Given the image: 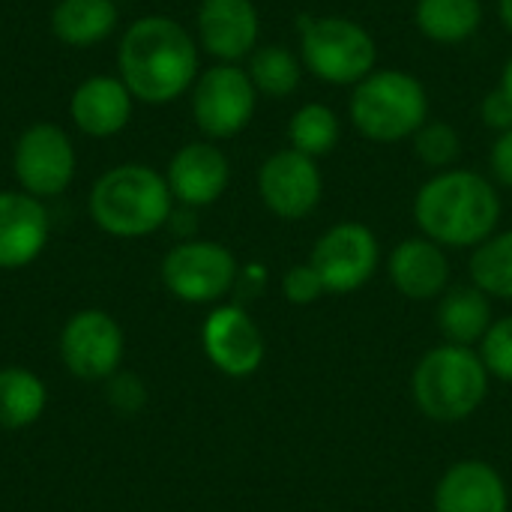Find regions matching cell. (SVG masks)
I'll return each mask as SVG.
<instances>
[{"instance_id":"603a6c76","label":"cell","mask_w":512,"mask_h":512,"mask_svg":"<svg viewBox=\"0 0 512 512\" xmlns=\"http://www.w3.org/2000/svg\"><path fill=\"white\" fill-rule=\"evenodd\" d=\"M48 405L45 381L21 366L0 369V429L18 432L33 426Z\"/></svg>"},{"instance_id":"8992f818","label":"cell","mask_w":512,"mask_h":512,"mask_svg":"<svg viewBox=\"0 0 512 512\" xmlns=\"http://www.w3.org/2000/svg\"><path fill=\"white\" fill-rule=\"evenodd\" d=\"M417 408L435 423H459L471 417L486 393H489V372L465 345H441L429 351L411 378Z\"/></svg>"},{"instance_id":"cb8c5ba5","label":"cell","mask_w":512,"mask_h":512,"mask_svg":"<svg viewBox=\"0 0 512 512\" xmlns=\"http://www.w3.org/2000/svg\"><path fill=\"white\" fill-rule=\"evenodd\" d=\"M285 132H288V147H294L303 156L321 159L336 150L342 138V120L330 105L306 102L291 114Z\"/></svg>"},{"instance_id":"484cf974","label":"cell","mask_w":512,"mask_h":512,"mask_svg":"<svg viewBox=\"0 0 512 512\" xmlns=\"http://www.w3.org/2000/svg\"><path fill=\"white\" fill-rule=\"evenodd\" d=\"M471 279L489 297L512 300V231L492 234L474 249Z\"/></svg>"},{"instance_id":"ffe728a7","label":"cell","mask_w":512,"mask_h":512,"mask_svg":"<svg viewBox=\"0 0 512 512\" xmlns=\"http://www.w3.org/2000/svg\"><path fill=\"white\" fill-rule=\"evenodd\" d=\"M483 0H417L414 24L435 45H462L483 27Z\"/></svg>"},{"instance_id":"e0dca14e","label":"cell","mask_w":512,"mask_h":512,"mask_svg":"<svg viewBox=\"0 0 512 512\" xmlns=\"http://www.w3.org/2000/svg\"><path fill=\"white\" fill-rule=\"evenodd\" d=\"M507 507L510 495L501 474L480 459L453 465L435 489V512H507Z\"/></svg>"},{"instance_id":"4316f807","label":"cell","mask_w":512,"mask_h":512,"mask_svg":"<svg viewBox=\"0 0 512 512\" xmlns=\"http://www.w3.org/2000/svg\"><path fill=\"white\" fill-rule=\"evenodd\" d=\"M411 147H414V156L435 174L456 168V162L462 159V135L447 120H426L414 132Z\"/></svg>"},{"instance_id":"4dcf8cb0","label":"cell","mask_w":512,"mask_h":512,"mask_svg":"<svg viewBox=\"0 0 512 512\" xmlns=\"http://www.w3.org/2000/svg\"><path fill=\"white\" fill-rule=\"evenodd\" d=\"M480 120L486 129H495L498 135L512 129V99L501 87H492L480 99Z\"/></svg>"},{"instance_id":"5bb4252c","label":"cell","mask_w":512,"mask_h":512,"mask_svg":"<svg viewBox=\"0 0 512 512\" xmlns=\"http://www.w3.org/2000/svg\"><path fill=\"white\" fill-rule=\"evenodd\" d=\"M261 15L252 0H201L198 42L219 63H240L258 48Z\"/></svg>"},{"instance_id":"5b68a950","label":"cell","mask_w":512,"mask_h":512,"mask_svg":"<svg viewBox=\"0 0 512 512\" xmlns=\"http://www.w3.org/2000/svg\"><path fill=\"white\" fill-rule=\"evenodd\" d=\"M300 63L333 87H354L378 69V42L348 15H300Z\"/></svg>"},{"instance_id":"2e32d148","label":"cell","mask_w":512,"mask_h":512,"mask_svg":"<svg viewBox=\"0 0 512 512\" xmlns=\"http://www.w3.org/2000/svg\"><path fill=\"white\" fill-rule=\"evenodd\" d=\"M48 243V213L27 192H0V270L33 264Z\"/></svg>"},{"instance_id":"6da1fadb","label":"cell","mask_w":512,"mask_h":512,"mask_svg":"<svg viewBox=\"0 0 512 512\" xmlns=\"http://www.w3.org/2000/svg\"><path fill=\"white\" fill-rule=\"evenodd\" d=\"M120 81L147 105L180 99L198 78V45L168 15L138 18L120 39Z\"/></svg>"},{"instance_id":"d4e9b609","label":"cell","mask_w":512,"mask_h":512,"mask_svg":"<svg viewBox=\"0 0 512 512\" xmlns=\"http://www.w3.org/2000/svg\"><path fill=\"white\" fill-rule=\"evenodd\" d=\"M246 72L258 96H270V99H288L303 81L300 57L285 45H258L249 54Z\"/></svg>"},{"instance_id":"52a82bcc","label":"cell","mask_w":512,"mask_h":512,"mask_svg":"<svg viewBox=\"0 0 512 512\" xmlns=\"http://www.w3.org/2000/svg\"><path fill=\"white\" fill-rule=\"evenodd\" d=\"M258 105V90L249 72L237 63H216L192 84V117L210 141L240 135Z\"/></svg>"},{"instance_id":"9c48e42d","label":"cell","mask_w":512,"mask_h":512,"mask_svg":"<svg viewBox=\"0 0 512 512\" xmlns=\"http://www.w3.org/2000/svg\"><path fill=\"white\" fill-rule=\"evenodd\" d=\"M60 360L81 381H108L120 372L126 339L114 315L102 309L75 312L60 330Z\"/></svg>"},{"instance_id":"d6986e66","label":"cell","mask_w":512,"mask_h":512,"mask_svg":"<svg viewBox=\"0 0 512 512\" xmlns=\"http://www.w3.org/2000/svg\"><path fill=\"white\" fill-rule=\"evenodd\" d=\"M390 279L408 300H432L450 282V261L444 246L429 237H408L390 255Z\"/></svg>"},{"instance_id":"836d02e7","label":"cell","mask_w":512,"mask_h":512,"mask_svg":"<svg viewBox=\"0 0 512 512\" xmlns=\"http://www.w3.org/2000/svg\"><path fill=\"white\" fill-rule=\"evenodd\" d=\"M498 21L512 36V0H498Z\"/></svg>"},{"instance_id":"f546056e","label":"cell","mask_w":512,"mask_h":512,"mask_svg":"<svg viewBox=\"0 0 512 512\" xmlns=\"http://www.w3.org/2000/svg\"><path fill=\"white\" fill-rule=\"evenodd\" d=\"M108 381H111V384H108V402H111V408H114V411H120V414L132 417L135 411H141V408H144V402H147V390H144V384H141L135 375H123V372H117V375H111Z\"/></svg>"},{"instance_id":"277c9868","label":"cell","mask_w":512,"mask_h":512,"mask_svg":"<svg viewBox=\"0 0 512 512\" xmlns=\"http://www.w3.org/2000/svg\"><path fill=\"white\" fill-rule=\"evenodd\" d=\"M429 90L408 69H375L351 87L348 117L351 126L372 144L411 141L429 120Z\"/></svg>"},{"instance_id":"7c38bea8","label":"cell","mask_w":512,"mask_h":512,"mask_svg":"<svg viewBox=\"0 0 512 512\" xmlns=\"http://www.w3.org/2000/svg\"><path fill=\"white\" fill-rule=\"evenodd\" d=\"M258 195L264 207L279 219H306L324 195V177L318 159L297 153L294 147L276 150L258 171Z\"/></svg>"},{"instance_id":"44dd1931","label":"cell","mask_w":512,"mask_h":512,"mask_svg":"<svg viewBox=\"0 0 512 512\" xmlns=\"http://www.w3.org/2000/svg\"><path fill=\"white\" fill-rule=\"evenodd\" d=\"M117 24L114 0H60L51 12V30L63 45L87 48L102 42Z\"/></svg>"},{"instance_id":"1f68e13d","label":"cell","mask_w":512,"mask_h":512,"mask_svg":"<svg viewBox=\"0 0 512 512\" xmlns=\"http://www.w3.org/2000/svg\"><path fill=\"white\" fill-rule=\"evenodd\" d=\"M489 168H492V177L512 189V129L501 132L489 150Z\"/></svg>"},{"instance_id":"9a60e30c","label":"cell","mask_w":512,"mask_h":512,"mask_svg":"<svg viewBox=\"0 0 512 512\" xmlns=\"http://www.w3.org/2000/svg\"><path fill=\"white\" fill-rule=\"evenodd\" d=\"M165 180L183 207H210L225 195L231 165L213 141H192L174 153Z\"/></svg>"},{"instance_id":"ac0fdd59","label":"cell","mask_w":512,"mask_h":512,"mask_svg":"<svg viewBox=\"0 0 512 512\" xmlns=\"http://www.w3.org/2000/svg\"><path fill=\"white\" fill-rule=\"evenodd\" d=\"M132 93L114 75H93L81 81L69 99L72 123L93 138L117 135L132 117Z\"/></svg>"},{"instance_id":"8fae6325","label":"cell","mask_w":512,"mask_h":512,"mask_svg":"<svg viewBox=\"0 0 512 512\" xmlns=\"http://www.w3.org/2000/svg\"><path fill=\"white\" fill-rule=\"evenodd\" d=\"M12 171L27 195L54 198L75 177V147L60 126L36 123L15 141Z\"/></svg>"},{"instance_id":"4fadbf2b","label":"cell","mask_w":512,"mask_h":512,"mask_svg":"<svg viewBox=\"0 0 512 512\" xmlns=\"http://www.w3.org/2000/svg\"><path fill=\"white\" fill-rule=\"evenodd\" d=\"M201 345L228 378H249L264 363V336L243 306H216L201 327Z\"/></svg>"},{"instance_id":"f1b7e54d","label":"cell","mask_w":512,"mask_h":512,"mask_svg":"<svg viewBox=\"0 0 512 512\" xmlns=\"http://www.w3.org/2000/svg\"><path fill=\"white\" fill-rule=\"evenodd\" d=\"M324 291H327V288H324V282H321V276L315 273L312 264H297V267H291V270L285 273V279H282V294H285V300L294 303V306H309V303H315Z\"/></svg>"},{"instance_id":"30bf717a","label":"cell","mask_w":512,"mask_h":512,"mask_svg":"<svg viewBox=\"0 0 512 512\" xmlns=\"http://www.w3.org/2000/svg\"><path fill=\"white\" fill-rule=\"evenodd\" d=\"M378 258H381L378 237L369 231V225L339 222L318 237L309 264L315 267L327 291L351 294L372 279Z\"/></svg>"},{"instance_id":"83f0119b","label":"cell","mask_w":512,"mask_h":512,"mask_svg":"<svg viewBox=\"0 0 512 512\" xmlns=\"http://www.w3.org/2000/svg\"><path fill=\"white\" fill-rule=\"evenodd\" d=\"M480 342V360L486 372L501 381H512V318L495 321Z\"/></svg>"},{"instance_id":"7a4b0ae2","label":"cell","mask_w":512,"mask_h":512,"mask_svg":"<svg viewBox=\"0 0 512 512\" xmlns=\"http://www.w3.org/2000/svg\"><path fill=\"white\" fill-rule=\"evenodd\" d=\"M414 219L423 237L435 240L438 246L477 249L495 234L501 222V195L495 183L480 171H438L417 189Z\"/></svg>"},{"instance_id":"7402d4cb","label":"cell","mask_w":512,"mask_h":512,"mask_svg":"<svg viewBox=\"0 0 512 512\" xmlns=\"http://www.w3.org/2000/svg\"><path fill=\"white\" fill-rule=\"evenodd\" d=\"M492 321V303L489 294L477 285L471 288H453L441 306H438V327L450 339V345H474L489 333Z\"/></svg>"},{"instance_id":"3957f363","label":"cell","mask_w":512,"mask_h":512,"mask_svg":"<svg viewBox=\"0 0 512 512\" xmlns=\"http://www.w3.org/2000/svg\"><path fill=\"white\" fill-rule=\"evenodd\" d=\"M174 207V195L168 189V180L147 168V165H117L105 171L93 192H90V216L93 222L123 240L147 237L159 231Z\"/></svg>"},{"instance_id":"d6a6232c","label":"cell","mask_w":512,"mask_h":512,"mask_svg":"<svg viewBox=\"0 0 512 512\" xmlns=\"http://www.w3.org/2000/svg\"><path fill=\"white\" fill-rule=\"evenodd\" d=\"M264 282H267V270L261 267V264H252V267H246L243 273H237V285L243 288V294H258L261 288H264Z\"/></svg>"},{"instance_id":"e575fe53","label":"cell","mask_w":512,"mask_h":512,"mask_svg":"<svg viewBox=\"0 0 512 512\" xmlns=\"http://www.w3.org/2000/svg\"><path fill=\"white\" fill-rule=\"evenodd\" d=\"M498 87L507 93L512 99V54L507 57V63H504V69H501V78H498Z\"/></svg>"},{"instance_id":"ba28073f","label":"cell","mask_w":512,"mask_h":512,"mask_svg":"<svg viewBox=\"0 0 512 512\" xmlns=\"http://www.w3.org/2000/svg\"><path fill=\"white\" fill-rule=\"evenodd\" d=\"M231 249L213 240H183L162 261L165 288L183 303H216L237 285Z\"/></svg>"}]
</instances>
